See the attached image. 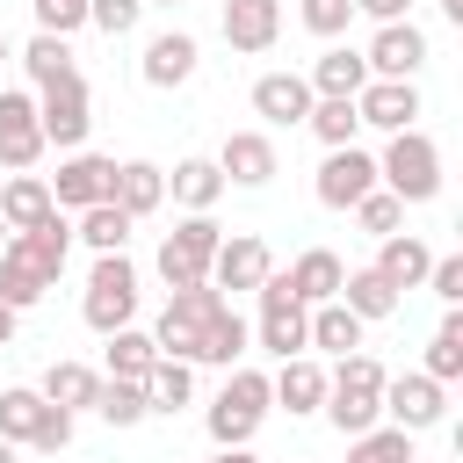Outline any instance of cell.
Listing matches in <instances>:
<instances>
[{"label":"cell","instance_id":"cell-52","mask_svg":"<svg viewBox=\"0 0 463 463\" xmlns=\"http://www.w3.org/2000/svg\"><path fill=\"white\" fill-rule=\"evenodd\" d=\"M145 7H181V0H145Z\"/></svg>","mask_w":463,"mask_h":463},{"label":"cell","instance_id":"cell-22","mask_svg":"<svg viewBox=\"0 0 463 463\" xmlns=\"http://www.w3.org/2000/svg\"><path fill=\"white\" fill-rule=\"evenodd\" d=\"M427 260H434V246H427L420 232H383L369 268H376V275H383V282L405 297V289H420V282H427Z\"/></svg>","mask_w":463,"mask_h":463},{"label":"cell","instance_id":"cell-25","mask_svg":"<svg viewBox=\"0 0 463 463\" xmlns=\"http://www.w3.org/2000/svg\"><path fill=\"white\" fill-rule=\"evenodd\" d=\"M304 347H318V354H354V347H362V318H354L340 297H333V304H311Z\"/></svg>","mask_w":463,"mask_h":463},{"label":"cell","instance_id":"cell-40","mask_svg":"<svg viewBox=\"0 0 463 463\" xmlns=\"http://www.w3.org/2000/svg\"><path fill=\"white\" fill-rule=\"evenodd\" d=\"M420 369H427L434 383H456V376H463V311H456V304H449V318L434 326V340H427V362H420Z\"/></svg>","mask_w":463,"mask_h":463},{"label":"cell","instance_id":"cell-43","mask_svg":"<svg viewBox=\"0 0 463 463\" xmlns=\"http://www.w3.org/2000/svg\"><path fill=\"white\" fill-rule=\"evenodd\" d=\"M29 14H36L43 36H72V29H87V0H29Z\"/></svg>","mask_w":463,"mask_h":463},{"label":"cell","instance_id":"cell-15","mask_svg":"<svg viewBox=\"0 0 463 463\" xmlns=\"http://www.w3.org/2000/svg\"><path fill=\"white\" fill-rule=\"evenodd\" d=\"M217 174H224L232 188H268V181L282 174L275 137H268V130H232V137L217 145Z\"/></svg>","mask_w":463,"mask_h":463},{"label":"cell","instance_id":"cell-46","mask_svg":"<svg viewBox=\"0 0 463 463\" xmlns=\"http://www.w3.org/2000/svg\"><path fill=\"white\" fill-rule=\"evenodd\" d=\"M29 449H43V456H58V449H72V412L43 398V420H36V441H29Z\"/></svg>","mask_w":463,"mask_h":463},{"label":"cell","instance_id":"cell-50","mask_svg":"<svg viewBox=\"0 0 463 463\" xmlns=\"http://www.w3.org/2000/svg\"><path fill=\"white\" fill-rule=\"evenodd\" d=\"M441 14H449V22H463V0H441Z\"/></svg>","mask_w":463,"mask_h":463},{"label":"cell","instance_id":"cell-33","mask_svg":"<svg viewBox=\"0 0 463 463\" xmlns=\"http://www.w3.org/2000/svg\"><path fill=\"white\" fill-rule=\"evenodd\" d=\"M166 195H174L181 210H217V195H224L217 159H181V166L166 174Z\"/></svg>","mask_w":463,"mask_h":463},{"label":"cell","instance_id":"cell-16","mask_svg":"<svg viewBox=\"0 0 463 463\" xmlns=\"http://www.w3.org/2000/svg\"><path fill=\"white\" fill-rule=\"evenodd\" d=\"M275 268V253H268V239H253V232H232V239H217V253H210V289H260V275Z\"/></svg>","mask_w":463,"mask_h":463},{"label":"cell","instance_id":"cell-30","mask_svg":"<svg viewBox=\"0 0 463 463\" xmlns=\"http://www.w3.org/2000/svg\"><path fill=\"white\" fill-rule=\"evenodd\" d=\"M58 203H51V181L43 174H14L7 188H0V224L7 232H29V224H43Z\"/></svg>","mask_w":463,"mask_h":463},{"label":"cell","instance_id":"cell-27","mask_svg":"<svg viewBox=\"0 0 463 463\" xmlns=\"http://www.w3.org/2000/svg\"><path fill=\"white\" fill-rule=\"evenodd\" d=\"M101 340H109V347H101V376H130V383L152 376V362H159V340H152V333L116 326V333H101Z\"/></svg>","mask_w":463,"mask_h":463},{"label":"cell","instance_id":"cell-44","mask_svg":"<svg viewBox=\"0 0 463 463\" xmlns=\"http://www.w3.org/2000/svg\"><path fill=\"white\" fill-rule=\"evenodd\" d=\"M347 22H354V0H304V29L311 36H347Z\"/></svg>","mask_w":463,"mask_h":463},{"label":"cell","instance_id":"cell-31","mask_svg":"<svg viewBox=\"0 0 463 463\" xmlns=\"http://www.w3.org/2000/svg\"><path fill=\"white\" fill-rule=\"evenodd\" d=\"M311 94H362V80H369V65H362V51H347V43H326L318 58H311Z\"/></svg>","mask_w":463,"mask_h":463},{"label":"cell","instance_id":"cell-36","mask_svg":"<svg viewBox=\"0 0 463 463\" xmlns=\"http://www.w3.org/2000/svg\"><path fill=\"white\" fill-rule=\"evenodd\" d=\"M145 398H152V412H181V405L195 398V362L159 354V362H152V376H145Z\"/></svg>","mask_w":463,"mask_h":463},{"label":"cell","instance_id":"cell-53","mask_svg":"<svg viewBox=\"0 0 463 463\" xmlns=\"http://www.w3.org/2000/svg\"><path fill=\"white\" fill-rule=\"evenodd\" d=\"M0 58H7V36H0Z\"/></svg>","mask_w":463,"mask_h":463},{"label":"cell","instance_id":"cell-29","mask_svg":"<svg viewBox=\"0 0 463 463\" xmlns=\"http://www.w3.org/2000/svg\"><path fill=\"white\" fill-rule=\"evenodd\" d=\"M340 304H347L362 326H376V318H391L405 297H398V289H391L376 268H347V275H340Z\"/></svg>","mask_w":463,"mask_h":463},{"label":"cell","instance_id":"cell-34","mask_svg":"<svg viewBox=\"0 0 463 463\" xmlns=\"http://www.w3.org/2000/svg\"><path fill=\"white\" fill-rule=\"evenodd\" d=\"M304 130L333 152V145H354V130H362V116H354V94H318L311 101V116H304Z\"/></svg>","mask_w":463,"mask_h":463},{"label":"cell","instance_id":"cell-3","mask_svg":"<svg viewBox=\"0 0 463 463\" xmlns=\"http://www.w3.org/2000/svg\"><path fill=\"white\" fill-rule=\"evenodd\" d=\"M268 405H275V398H268V376L239 362V369H224V391L210 398V412H203V427H210V441H217V449H246V441L260 434V420H268Z\"/></svg>","mask_w":463,"mask_h":463},{"label":"cell","instance_id":"cell-48","mask_svg":"<svg viewBox=\"0 0 463 463\" xmlns=\"http://www.w3.org/2000/svg\"><path fill=\"white\" fill-rule=\"evenodd\" d=\"M203 463H260V456H253V441H246V449H210Z\"/></svg>","mask_w":463,"mask_h":463},{"label":"cell","instance_id":"cell-38","mask_svg":"<svg viewBox=\"0 0 463 463\" xmlns=\"http://www.w3.org/2000/svg\"><path fill=\"white\" fill-rule=\"evenodd\" d=\"M36 420H43V391H36V383H7V391H0V441L29 449V441H36Z\"/></svg>","mask_w":463,"mask_h":463},{"label":"cell","instance_id":"cell-24","mask_svg":"<svg viewBox=\"0 0 463 463\" xmlns=\"http://www.w3.org/2000/svg\"><path fill=\"white\" fill-rule=\"evenodd\" d=\"M51 289H58V275H43V268L7 239V246H0V304H7V311H29V304H43Z\"/></svg>","mask_w":463,"mask_h":463},{"label":"cell","instance_id":"cell-26","mask_svg":"<svg viewBox=\"0 0 463 463\" xmlns=\"http://www.w3.org/2000/svg\"><path fill=\"white\" fill-rule=\"evenodd\" d=\"M246 340H253V326H246L232 304H217V318H210V333H203V347H195V369H239V362H246Z\"/></svg>","mask_w":463,"mask_h":463},{"label":"cell","instance_id":"cell-7","mask_svg":"<svg viewBox=\"0 0 463 463\" xmlns=\"http://www.w3.org/2000/svg\"><path fill=\"white\" fill-rule=\"evenodd\" d=\"M36 123H43V145L80 152L87 130H94V94H87V80L72 72V80H58V87H36Z\"/></svg>","mask_w":463,"mask_h":463},{"label":"cell","instance_id":"cell-4","mask_svg":"<svg viewBox=\"0 0 463 463\" xmlns=\"http://www.w3.org/2000/svg\"><path fill=\"white\" fill-rule=\"evenodd\" d=\"M217 239H224V224L210 217V210H181V224L159 239V282L166 289H195V282H210V253H217Z\"/></svg>","mask_w":463,"mask_h":463},{"label":"cell","instance_id":"cell-11","mask_svg":"<svg viewBox=\"0 0 463 463\" xmlns=\"http://www.w3.org/2000/svg\"><path fill=\"white\" fill-rule=\"evenodd\" d=\"M43 159V123H36V94L29 87H0V166L29 174Z\"/></svg>","mask_w":463,"mask_h":463},{"label":"cell","instance_id":"cell-5","mask_svg":"<svg viewBox=\"0 0 463 463\" xmlns=\"http://www.w3.org/2000/svg\"><path fill=\"white\" fill-rule=\"evenodd\" d=\"M80 318H87L94 333H116V326L137 318V268H130V253H94V268H87V297H80Z\"/></svg>","mask_w":463,"mask_h":463},{"label":"cell","instance_id":"cell-6","mask_svg":"<svg viewBox=\"0 0 463 463\" xmlns=\"http://www.w3.org/2000/svg\"><path fill=\"white\" fill-rule=\"evenodd\" d=\"M217 304H224V289H210V282H195V289H174V297H166V311H159V326H152L159 354H181V362H195V347H203V333H210Z\"/></svg>","mask_w":463,"mask_h":463},{"label":"cell","instance_id":"cell-47","mask_svg":"<svg viewBox=\"0 0 463 463\" xmlns=\"http://www.w3.org/2000/svg\"><path fill=\"white\" fill-rule=\"evenodd\" d=\"M354 14H369V22H405L412 0H354Z\"/></svg>","mask_w":463,"mask_h":463},{"label":"cell","instance_id":"cell-20","mask_svg":"<svg viewBox=\"0 0 463 463\" xmlns=\"http://www.w3.org/2000/svg\"><path fill=\"white\" fill-rule=\"evenodd\" d=\"M268 398H275L289 420L318 412V405H326V369H318V354H311V347H304V354H289V362L268 376Z\"/></svg>","mask_w":463,"mask_h":463},{"label":"cell","instance_id":"cell-54","mask_svg":"<svg viewBox=\"0 0 463 463\" xmlns=\"http://www.w3.org/2000/svg\"><path fill=\"white\" fill-rule=\"evenodd\" d=\"M0 246H7V224H0Z\"/></svg>","mask_w":463,"mask_h":463},{"label":"cell","instance_id":"cell-42","mask_svg":"<svg viewBox=\"0 0 463 463\" xmlns=\"http://www.w3.org/2000/svg\"><path fill=\"white\" fill-rule=\"evenodd\" d=\"M145 22V0H87V29H101V36H130Z\"/></svg>","mask_w":463,"mask_h":463},{"label":"cell","instance_id":"cell-41","mask_svg":"<svg viewBox=\"0 0 463 463\" xmlns=\"http://www.w3.org/2000/svg\"><path fill=\"white\" fill-rule=\"evenodd\" d=\"M354 224H362L369 239H383V232H405V203H398V195H391V188L376 181V188H369V195L354 203Z\"/></svg>","mask_w":463,"mask_h":463},{"label":"cell","instance_id":"cell-32","mask_svg":"<svg viewBox=\"0 0 463 463\" xmlns=\"http://www.w3.org/2000/svg\"><path fill=\"white\" fill-rule=\"evenodd\" d=\"M22 72H29L36 87H58V80H72V72H80V58H72V36H43V29H36V36L22 43Z\"/></svg>","mask_w":463,"mask_h":463},{"label":"cell","instance_id":"cell-19","mask_svg":"<svg viewBox=\"0 0 463 463\" xmlns=\"http://www.w3.org/2000/svg\"><path fill=\"white\" fill-rule=\"evenodd\" d=\"M340 275H347V260L333 253V246H304L289 268H282V282H289V297L311 311V304H333L340 297Z\"/></svg>","mask_w":463,"mask_h":463},{"label":"cell","instance_id":"cell-18","mask_svg":"<svg viewBox=\"0 0 463 463\" xmlns=\"http://www.w3.org/2000/svg\"><path fill=\"white\" fill-rule=\"evenodd\" d=\"M311 101H318V94H311V80H304V72H260V80H253V116H260L268 130L304 123V116H311Z\"/></svg>","mask_w":463,"mask_h":463},{"label":"cell","instance_id":"cell-10","mask_svg":"<svg viewBox=\"0 0 463 463\" xmlns=\"http://www.w3.org/2000/svg\"><path fill=\"white\" fill-rule=\"evenodd\" d=\"M362 65H369V80H420V65H427V29L405 14V22H376V36L362 43Z\"/></svg>","mask_w":463,"mask_h":463},{"label":"cell","instance_id":"cell-51","mask_svg":"<svg viewBox=\"0 0 463 463\" xmlns=\"http://www.w3.org/2000/svg\"><path fill=\"white\" fill-rule=\"evenodd\" d=\"M0 463H22V449H14V441H0Z\"/></svg>","mask_w":463,"mask_h":463},{"label":"cell","instance_id":"cell-13","mask_svg":"<svg viewBox=\"0 0 463 463\" xmlns=\"http://www.w3.org/2000/svg\"><path fill=\"white\" fill-rule=\"evenodd\" d=\"M109 188H116V159L109 152H65L58 159V174H51V203L58 210H87V203H109Z\"/></svg>","mask_w":463,"mask_h":463},{"label":"cell","instance_id":"cell-28","mask_svg":"<svg viewBox=\"0 0 463 463\" xmlns=\"http://www.w3.org/2000/svg\"><path fill=\"white\" fill-rule=\"evenodd\" d=\"M36 391H43L51 405H65V412L80 420V412H94V391H101V369H87V362H51V369L36 376Z\"/></svg>","mask_w":463,"mask_h":463},{"label":"cell","instance_id":"cell-8","mask_svg":"<svg viewBox=\"0 0 463 463\" xmlns=\"http://www.w3.org/2000/svg\"><path fill=\"white\" fill-rule=\"evenodd\" d=\"M253 297H260V326H253V340H260V347H268L275 362H289V354H304V318H311V311H304V304L289 297V282H282V268H268Z\"/></svg>","mask_w":463,"mask_h":463},{"label":"cell","instance_id":"cell-21","mask_svg":"<svg viewBox=\"0 0 463 463\" xmlns=\"http://www.w3.org/2000/svg\"><path fill=\"white\" fill-rule=\"evenodd\" d=\"M275 36H282V0H224V43L232 51L260 58V51H275Z\"/></svg>","mask_w":463,"mask_h":463},{"label":"cell","instance_id":"cell-17","mask_svg":"<svg viewBox=\"0 0 463 463\" xmlns=\"http://www.w3.org/2000/svg\"><path fill=\"white\" fill-rule=\"evenodd\" d=\"M354 116L369 123V130H412L420 123V87L412 80H362V94H354Z\"/></svg>","mask_w":463,"mask_h":463},{"label":"cell","instance_id":"cell-45","mask_svg":"<svg viewBox=\"0 0 463 463\" xmlns=\"http://www.w3.org/2000/svg\"><path fill=\"white\" fill-rule=\"evenodd\" d=\"M420 289H434L441 304H463V253H434L427 260V282Z\"/></svg>","mask_w":463,"mask_h":463},{"label":"cell","instance_id":"cell-1","mask_svg":"<svg viewBox=\"0 0 463 463\" xmlns=\"http://www.w3.org/2000/svg\"><path fill=\"white\" fill-rule=\"evenodd\" d=\"M383 376H391V369H383L376 354H362V347L340 354V369H326V405H318V412H326L340 434L376 427V420H383Z\"/></svg>","mask_w":463,"mask_h":463},{"label":"cell","instance_id":"cell-35","mask_svg":"<svg viewBox=\"0 0 463 463\" xmlns=\"http://www.w3.org/2000/svg\"><path fill=\"white\" fill-rule=\"evenodd\" d=\"M72 217H80L72 239H87L94 253H123V246H130V224H137V217H123L116 203H87V210H72Z\"/></svg>","mask_w":463,"mask_h":463},{"label":"cell","instance_id":"cell-9","mask_svg":"<svg viewBox=\"0 0 463 463\" xmlns=\"http://www.w3.org/2000/svg\"><path fill=\"white\" fill-rule=\"evenodd\" d=\"M383 420L405 427V434H427L449 420V383H434L427 369H405V376H383Z\"/></svg>","mask_w":463,"mask_h":463},{"label":"cell","instance_id":"cell-39","mask_svg":"<svg viewBox=\"0 0 463 463\" xmlns=\"http://www.w3.org/2000/svg\"><path fill=\"white\" fill-rule=\"evenodd\" d=\"M412 441H420V434H405V427L376 420V427L347 434V463H412Z\"/></svg>","mask_w":463,"mask_h":463},{"label":"cell","instance_id":"cell-37","mask_svg":"<svg viewBox=\"0 0 463 463\" xmlns=\"http://www.w3.org/2000/svg\"><path fill=\"white\" fill-rule=\"evenodd\" d=\"M94 412H101L109 427H145V420H152V398H145V383H130V376H101Z\"/></svg>","mask_w":463,"mask_h":463},{"label":"cell","instance_id":"cell-2","mask_svg":"<svg viewBox=\"0 0 463 463\" xmlns=\"http://www.w3.org/2000/svg\"><path fill=\"white\" fill-rule=\"evenodd\" d=\"M376 181L398 195V203H434L441 195V145L412 123V130H391V145L376 152Z\"/></svg>","mask_w":463,"mask_h":463},{"label":"cell","instance_id":"cell-49","mask_svg":"<svg viewBox=\"0 0 463 463\" xmlns=\"http://www.w3.org/2000/svg\"><path fill=\"white\" fill-rule=\"evenodd\" d=\"M14 326H22V311H7V304H0V347L14 340Z\"/></svg>","mask_w":463,"mask_h":463},{"label":"cell","instance_id":"cell-23","mask_svg":"<svg viewBox=\"0 0 463 463\" xmlns=\"http://www.w3.org/2000/svg\"><path fill=\"white\" fill-rule=\"evenodd\" d=\"M109 203H116L123 217H152V210L166 203V166H152V159H123V166H116Z\"/></svg>","mask_w":463,"mask_h":463},{"label":"cell","instance_id":"cell-12","mask_svg":"<svg viewBox=\"0 0 463 463\" xmlns=\"http://www.w3.org/2000/svg\"><path fill=\"white\" fill-rule=\"evenodd\" d=\"M318 203L326 210H354L369 188H376V152H362V145H333L326 159H318Z\"/></svg>","mask_w":463,"mask_h":463},{"label":"cell","instance_id":"cell-14","mask_svg":"<svg viewBox=\"0 0 463 463\" xmlns=\"http://www.w3.org/2000/svg\"><path fill=\"white\" fill-rule=\"evenodd\" d=\"M195 65H203V43H195L188 29H159V36L145 43V58H137V80L159 87V94H174V87L195 80Z\"/></svg>","mask_w":463,"mask_h":463}]
</instances>
